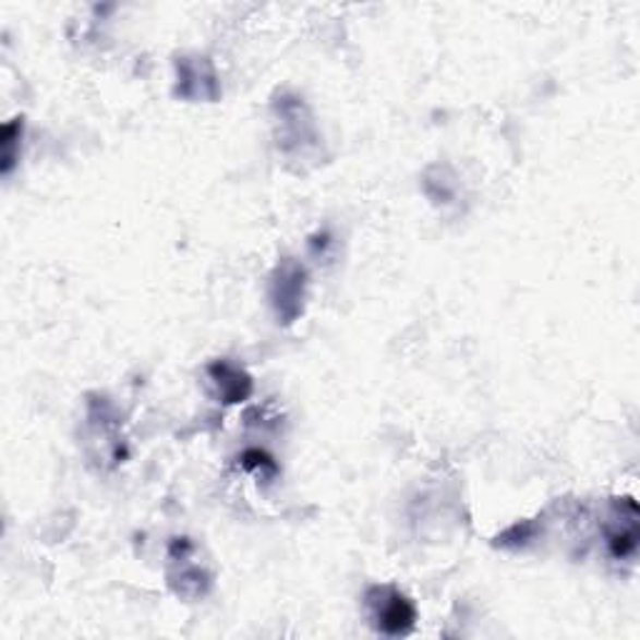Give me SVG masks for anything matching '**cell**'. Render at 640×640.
Here are the masks:
<instances>
[{
  "instance_id": "6da1fadb",
  "label": "cell",
  "mask_w": 640,
  "mask_h": 640,
  "mask_svg": "<svg viewBox=\"0 0 640 640\" xmlns=\"http://www.w3.org/2000/svg\"><path fill=\"white\" fill-rule=\"evenodd\" d=\"M378 599L371 601L375 620L386 636H406L415 626V608L396 588H373Z\"/></svg>"
},
{
  "instance_id": "7a4b0ae2",
  "label": "cell",
  "mask_w": 640,
  "mask_h": 640,
  "mask_svg": "<svg viewBox=\"0 0 640 640\" xmlns=\"http://www.w3.org/2000/svg\"><path fill=\"white\" fill-rule=\"evenodd\" d=\"M303 286H305V273L303 268H298L295 263H283L278 268V276L273 280V305L280 318L290 323L301 313V303H303Z\"/></svg>"
},
{
  "instance_id": "3957f363",
  "label": "cell",
  "mask_w": 640,
  "mask_h": 640,
  "mask_svg": "<svg viewBox=\"0 0 640 640\" xmlns=\"http://www.w3.org/2000/svg\"><path fill=\"white\" fill-rule=\"evenodd\" d=\"M210 375L216 378L220 393H224L226 403H238L251 393V381L249 375H243L238 369L228 363H216L210 365Z\"/></svg>"
}]
</instances>
